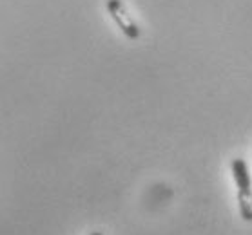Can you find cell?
Instances as JSON below:
<instances>
[{"mask_svg":"<svg viewBox=\"0 0 252 235\" xmlns=\"http://www.w3.org/2000/svg\"><path fill=\"white\" fill-rule=\"evenodd\" d=\"M105 7H107V13L111 15L113 22L116 24V27L120 29L129 40H138L142 36V29L134 22V18L129 15L126 4L122 0H107Z\"/></svg>","mask_w":252,"mask_h":235,"instance_id":"1","label":"cell"},{"mask_svg":"<svg viewBox=\"0 0 252 235\" xmlns=\"http://www.w3.org/2000/svg\"><path fill=\"white\" fill-rule=\"evenodd\" d=\"M230 168H232V176H234V181L238 184V194H252L251 174H249L245 161L241 157H236L230 163Z\"/></svg>","mask_w":252,"mask_h":235,"instance_id":"2","label":"cell"},{"mask_svg":"<svg viewBox=\"0 0 252 235\" xmlns=\"http://www.w3.org/2000/svg\"><path fill=\"white\" fill-rule=\"evenodd\" d=\"M91 235H103V234H102V232H93Z\"/></svg>","mask_w":252,"mask_h":235,"instance_id":"4","label":"cell"},{"mask_svg":"<svg viewBox=\"0 0 252 235\" xmlns=\"http://www.w3.org/2000/svg\"><path fill=\"white\" fill-rule=\"evenodd\" d=\"M238 203H240L241 217L247 223L252 221V194H238Z\"/></svg>","mask_w":252,"mask_h":235,"instance_id":"3","label":"cell"}]
</instances>
